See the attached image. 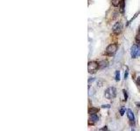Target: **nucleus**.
<instances>
[{"label":"nucleus","instance_id":"f257e3e1","mask_svg":"<svg viewBox=\"0 0 140 131\" xmlns=\"http://www.w3.org/2000/svg\"><path fill=\"white\" fill-rule=\"evenodd\" d=\"M104 96L107 100H113L117 96V89L114 87H110L105 90Z\"/></svg>","mask_w":140,"mask_h":131},{"label":"nucleus","instance_id":"f03ea898","mask_svg":"<svg viewBox=\"0 0 140 131\" xmlns=\"http://www.w3.org/2000/svg\"><path fill=\"white\" fill-rule=\"evenodd\" d=\"M117 48H118V46H117V43L110 44V46H108L107 48H106V54H107V55H110V56L114 55L117 51Z\"/></svg>","mask_w":140,"mask_h":131},{"label":"nucleus","instance_id":"7ed1b4c3","mask_svg":"<svg viewBox=\"0 0 140 131\" xmlns=\"http://www.w3.org/2000/svg\"><path fill=\"white\" fill-rule=\"evenodd\" d=\"M131 56L132 59H136L140 56V46L139 45H133L131 49Z\"/></svg>","mask_w":140,"mask_h":131},{"label":"nucleus","instance_id":"20e7f679","mask_svg":"<svg viewBox=\"0 0 140 131\" xmlns=\"http://www.w3.org/2000/svg\"><path fill=\"white\" fill-rule=\"evenodd\" d=\"M99 68V64L96 61H90L88 64V71L89 73H95Z\"/></svg>","mask_w":140,"mask_h":131},{"label":"nucleus","instance_id":"39448f33","mask_svg":"<svg viewBox=\"0 0 140 131\" xmlns=\"http://www.w3.org/2000/svg\"><path fill=\"white\" fill-rule=\"evenodd\" d=\"M122 30H123V25L121 22L116 23L112 27V32L115 35H119L122 32Z\"/></svg>","mask_w":140,"mask_h":131},{"label":"nucleus","instance_id":"423d86ee","mask_svg":"<svg viewBox=\"0 0 140 131\" xmlns=\"http://www.w3.org/2000/svg\"><path fill=\"white\" fill-rule=\"evenodd\" d=\"M127 116H128V119H129V121H130V124L131 126H134L135 124V116H134V114L131 109H128L127 110Z\"/></svg>","mask_w":140,"mask_h":131},{"label":"nucleus","instance_id":"0eeeda50","mask_svg":"<svg viewBox=\"0 0 140 131\" xmlns=\"http://www.w3.org/2000/svg\"><path fill=\"white\" fill-rule=\"evenodd\" d=\"M98 112H99V108H94V107H92V108H90L88 109V114H89V115H95V114H97Z\"/></svg>","mask_w":140,"mask_h":131},{"label":"nucleus","instance_id":"6e6552de","mask_svg":"<svg viewBox=\"0 0 140 131\" xmlns=\"http://www.w3.org/2000/svg\"><path fill=\"white\" fill-rule=\"evenodd\" d=\"M98 64H99V68L103 69V68H104V67H107L109 63H108L107 60H102V61H100V62H99Z\"/></svg>","mask_w":140,"mask_h":131},{"label":"nucleus","instance_id":"1a4fd4ad","mask_svg":"<svg viewBox=\"0 0 140 131\" xmlns=\"http://www.w3.org/2000/svg\"><path fill=\"white\" fill-rule=\"evenodd\" d=\"M98 120H99V118H98V116L96 115V114L90 115V121H92L94 123L96 122V121H98Z\"/></svg>","mask_w":140,"mask_h":131},{"label":"nucleus","instance_id":"9d476101","mask_svg":"<svg viewBox=\"0 0 140 131\" xmlns=\"http://www.w3.org/2000/svg\"><path fill=\"white\" fill-rule=\"evenodd\" d=\"M120 3H121V0H111V4L113 6L117 7L120 5Z\"/></svg>","mask_w":140,"mask_h":131},{"label":"nucleus","instance_id":"9b49d317","mask_svg":"<svg viewBox=\"0 0 140 131\" xmlns=\"http://www.w3.org/2000/svg\"><path fill=\"white\" fill-rule=\"evenodd\" d=\"M115 80H116V81H119L120 80V72L119 71H116Z\"/></svg>","mask_w":140,"mask_h":131},{"label":"nucleus","instance_id":"f8f14e48","mask_svg":"<svg viewBox=\"0 0 140 131\" xmlns=\"http://www.w3.org/2000/svg\"><path fill=\"white\" fill-rule=\"evenodd\" d=\"M135 40H136V44L140 46V32H139V33H137V34L136 38H135Z\"/></svg>","mask_w":140,"mask_h":131},{"label":"nucleus","instance_id":"ddd939ff","mask_svg":"<svg viewBox=\"0 0 140 131\" xmlns=\"http://www.w3.org/2000/svg\"><path fill=\"white\" fill-rule=\"evenodd\" d=\"M128 74H129V69H128V67H126V70H125V73H124V79L125 80L128 78Z\"/></svg>","mask_w":140,"mask_h":131},{"label":"nucleus","instance_id":"4468645a","mask_svg":"<svg viewBox=\"0 0 140 131\" xmlns=\"http://www.w3.org/2000/svg\"><path fill=\"white\" fill-rule=\"evenodd\" d=\"M123 92H124V101H127V99H128V94H127V92L125 91V90H123Z\"/></svg>","mask_w":140,"mask_h":131},{"label":"nucleus","instance_id":"2eb2a0df","mask_svg":"<svg viewBox=\"0 0 140 131\" xmlns=\"http://www.w3.org/2000/svg\"><path fill=\"white\" fill-rule=\"evenodd\" d=\"M124 113H125V108L120 109V115H124Z\"/></svg>","mask_w":140,"mask_h":131},{"label":"nucleus","instance_id":"dca6fc26","mask_svg":"<svg viewBox=\"0 0 140 131\" xmlns=\"http://www.w3.org/2000/svg\"><path fill=\"white\" fill-rule=\"evenodd\" d=\"M102 108H110V105H109V104H107V105H103Z\"/></svg>","mask_w":140,"mask_h":131},{"label":"nucleus","instance_id":"f3484780","mask_svg":"<svg viewBox=\"0 0 140 131\" xmlns=\"http://www.w3.org/2000/svg\"><path fill=\"white\" fill-rule=\"evenodd\" d=\"M137 86H139L140 87V76L137 79Z\"/></svg>","mask_w":140,"mask_h":131},{"label":"nucleus","instance_id":"a211bd4d","mask_svg":"<svg viewBox=\"0 0 140 131\" xmlns=\"http://www.w3.org/2000/svg\"><path fill=\"white\" fill-rule=\"evenodd\" d=\"M108 128H107V127H103V128H100V130H107Z\"/></svg>","mask_w":140,"mask_h":131},{"label":"nucleus","instance_id":"6ab92c4d","mask_svg":"<svg viewBox=\"0 0 140 131\" xmlns=\"http://www.w3.org/2000/svg\"><path fill=\"white\" fill-rule=\"evenodd\" d=\"M139 32H140V26H139Z\"/></svg>","mask_w":140,"mask_h":131}]
</instances>
